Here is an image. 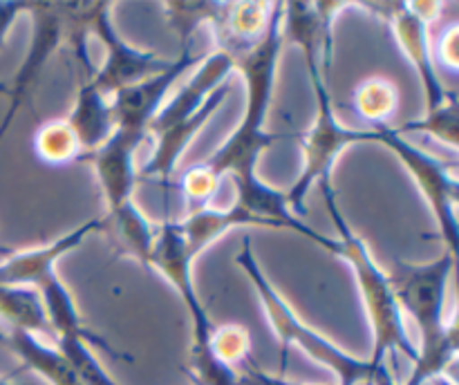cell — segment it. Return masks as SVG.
<instances>
[{
  "label": "cell",
  "instance_id": "cell-7",
  "mask_svg": "<svg viewBox=\"0 0 459 385\" xmlns=\"http://www.w3.org/2000/svg\"><path fill=\"white\" fill-rule=\"evenodd\" d=\"M110 7V3L76 4V13L83 21L88 34L97 36L108 52L106 63L90 76L94 88L106 97L142 83L173 65V58H164L155 52H142L126 43L112 27Z\"/></svg>",
  "mask_w": 459,
  "mask_h": 385
},
{
  "label": "cell",
  "instance_id": "cell-23",
  "mask_svg": "<svg viewBox=\"0 0 459 385\" xmlns=\"http://www.w3.org/2000/svg\"><path fill=\"white\" fill-rule=\"evenodd\" d=\"M34 150L43 164L52 166L72 164V161H79L83 157L65 121H52V124L40 125L34 137Z\"/></svg>",
  "mask_w": 459,
  "mask_h": 385
},
{
  "label": "cell",
  "instance_id": "cell-25",
  "mask_svg": "<svg viewBox=\"0 0 459 385\" xmlns=\"http://www.w3.org/2000/svg\"><path fill=\"white\" fill-rule=\"evenodd\" d=\"M54 347L65 356V361L74 367V372L79 374V379L83 381V385H119L108 376V372L103 370L101 363L97 361V356L92 354L88 343L83 340H72V338H56L54 340Z\"/></svg>",
  "mask_w": 459,
  "mask_h": 385
},
{
  "label": "cell",
  "instance_id": "cell-6",
  "mask_svg": "<svg viewBox=\"0 0 459 385\" xmlns=\"http://www.w3.org/2000/svg\"><path fill=\"white\" fill-rule=\"evenodd\" d=\"M236 262L240 264L242 271H245L247 276H249V280L254 282V289L255 294H258L260 303H263L269 325H272L273 334H276L278 340L282 343V356H287V347H290V345H296V347L303 349L314 363L327 367V370L339 379V385L370 383L377 367L372 365L368 358H357L352 356V354L343 352L339 345H334L330 338L318 334L314 327H309L303 318H299V313H296L294 309H291V304L282 298L281 291H278L276 287L272 285V280L264 276L263 267H260L258 258H255L254 253V246H251V237H245Z\"/></svg>",
  "mask_w": 459,
  "mask_h": 385
},
{
  "label": "cell",
  "instance_id": "cell-27",
  "mask_svg": "<svg viewBox=\"0 0 459 385\" xmlns=\"http://www.w3.org/2000/svg\"><path fill=\"white\" fill-rule=\"evenodd\" d=\"M25 12H31V3H0V47L4 45L7 31L12 30L16 18Z\"/></svg>",
  "mask_w": 459,
  "mask_h": 385
},
{
  "label": "cell",
  "instance_id": "cell-11",
  "mask_svg": "<svg viewBox=\"0 0 459 385\" xmlns=\"http://www.w3.org/2000/svg\"><path fill=\"white\" fill-rule=\"evenodd\" d=\"M31 18H34V34H31L30 49L9 85V107L0 121V141L12 128L13 119L21 112V107L30 101V94L34 90L36 81L43 74V67L48 65L49 56L58 49L63 40V9L61 4L31 3Z\"/></svg>",
  "mask_w": 459,
  "mask_h": 385
},
{
  "label": "cell",
  "instance_id": "cell-9",
  "mask_svg": "<svg viewBox=\"0 0 459 385\" xmlns=\"http://www.w3.org/2000/svg\"><path fill=\"white\" fill-rule=\"evenodd\" d=\"M384 9L388 13L390 27H393L394 38H397L403 56H408V61L420 74L421 88L426 92V112L457 98V92L448 90L439 79L429 47V22L439 12V4L397 3L385 4Z\"/></svg>",
  "mask_w": 459,
  "mask_h": 385
},
{
  "label": "cell",
  "instance_id": "cell-10",
  "mask_svg": "<svg viewBox=\"0 0 459 385\" xmlns=\"http://www.w3.org/2000/svg\"><path fill=\"white\" fill-rule=\"evenodd\" d=\"M209 54L195 52L193 45L182 47L178 58H173V65L151 79L142 81L137 85L121 90L112 94V112H115V130L134 134V137H148V125L166 103L170 88L186 74L188 70L200 65Z\"/></svg>",
  "mask_w": 459,
  "mask_h": 385
},
{
  "label": "cell",
  "instance_id": "cell-20",
  "mask_svg": "<svg viewBox=\"0 0 459 385\" xmlns=\"http://www.w3.org/2000/svg\"><path fill=\"white\" fill-rule=\"evenodd\" d=\"M103 228L115 237L117 246L124 253L133 255L143 267H148L152 244H155L157 237V228L152 227L151 219L139 210V206L134 201L121 206L119 210L108 213L103 218Z\"/></svg>",
  "mask_w": 459,
  "mask_h": 385
},
{
  "label": "cell",
  "instance_id": "cell-26",
  "mask_svg": "<svg viewBox=\"0 0 459 385\" xmlns=\"http://www.w3.org/2000/svg\"><path fill=\"white\" fill-rule=\"evenodd\" d=\"M211 349L220 361L233 367V363H245L249 358V334L240 325L215 327L211 336Z\"/></svg>",
  "mask_w": 459,
  "mask_h": 385
},
{
  "label": "cell",
  "instance_id": "cell-3",
  "mask_svg": "<svg viewBox=\"0 0 459 385\" xmlns=\"http://www.w3.org/2000/svg\"><path fill=\"white\" fill-rule=\"evenodd\" d=\"M455 267V253L444 251L429 264H411L397 260L394 271L388 273L394 298L402 312L420 327L421 345L412 372L403 385H424L446 374L457 356V321L444 316L446 287Z\"/></svg>",
  "mask_w": 459,
  "mask_h": 385
},
{
  "label": "cell",
  "instance_id": "cell-18",
  "mask_svg": "<svg viewBox=\"0 0 459 385\" xmlns=\"http://www.w3.org/2000/svg\"><path fill=\"white\" fill-rule=\"evenodd\" d=\"M249 224H255V227H267L276 228L272 222L263 218H255L249 210L240 209V206H229V209L218 210V209H206L197 210V213L184 215V219H178L179 233L184 237V244H186L188 253L195 260L202 251L209 244H213L222 233H227L229 228L233 227H249Z\"/></svg>",
  "mask_w": 459,
  "mask_h": 385
},
{
  "label": "cell",
  "instance_id": "cell-12",
  "mask_svg": "<svg viewBox=\"0 0 459 385\" xmlns=\"http://www.w3.org/2000/svg\"><path fill=\"white\" fill-rule=\"evenodd\" d=\"M142 137L115 130L112 137L85 155L83 159L94 166L99 184H101L103 197L108 201V213L119 210L121 206L133 201V191L137 186V166H134V152H137Z\"/></svg>",
  "mask_w": 459,
  "mask_h": 385
},
{
  "label": "cell",
  "instance_id": "cell-4",
  "mask_svg": "<svg viewBox=\"0 0 459 385\" xmlns=\"http://www.w3.org/2000/svg\"><path fill=\"white\" fill-rule=\"evenodd\" d=\"M94 231H103V218L88 219V222L79 224L72 231L58 235L49 244L7 255L0 262V285L31 287V289L39 291L45 313H48V321L56 338L83 340V343L94 345V347H101L110 356L130 361L126 354L117 352L103 336H99L97 331H92L85 325L79 313V307L74 303V295L63 285L61 278L56 276V269H54L63 255L74 251Z\"/></svg>",
  "mask_w": 459,
  "mask_h": 385
},
{
  "label": "cell",
  "instance_id": "cell-31",
  "mask_svg": "<svg viewBox=\"0 0 459 385\" xmlns=\"http://www.w3.org/2000/svg\"><path fill=\"white\" fill-rule=\"evenodd\" d=\"M0 385H27V383H16V381L9 379V376H0Z\"/></svg>",
  "mask_w": 459,
  "mask_h": 385
},
{
  "label": "cell",
  "instance_id": "cell-8",
  "mask_svg": "<svg viewBox=\"0 0 459 385\" xmlns=\"http://www.w3.org/2000/svg\"><path fill=\"white\" fill-rule=\"evenodd\" d=\"M379 143L394 152L402 164L411 170L412 179L420 186L421 195L429 201L435 219H437L439 240L446 251L457 255V175L455 164H446L439 157L421 150L415 143L406 141L394 130V125H379Z\"/></svg>",
  "mask_w": 459,
  "mask_h": 385
},
{
  "label": "cell",
  "instance_id": "cell-28",
  "mask_svg": "<svg viewBox=\"0 0 459 385\" xmlns=\"http://www.w3.org/2000/svg\"><path fill=\"white\" fill-rule=\"evenodd\" d=\"M457 34H459V27L451 25L442 34V43H439V49H442V61L446 63L453 72H457Z\"/></svg>",
  "mask_w": 459,
  "mask_h": 385
},
{
  "label": "cell",
  "instance_id": "cell-30",
  "mask_svg": "<svg viewBox=\"0 0 459 385\" xmlns=\"http://www.w3.org/2000/svg\"><path fill=\"white\" fill-rule=\"evenodd\" d=\"M430 383H433V385H457L455 381H453L451 376H448V374L437 376V379H433V381H430Z\"/></svg>",
  "mask_w": 459,
  "mask_h": 385
},
{
  "label": "cell",
  "instance_id": "cell-22",
  "mask_svg": "<svg viewBox=\"0 0 459 385\" xmlns=\"http://www.w3.org/2000/svg\"><path fill=\"white\" fill-rule=\"evenodd\" d=\"M169 27L179 36L182 47L193 45V34L202 22H209L211 27L222 16L224 3H164Z\"/></svg>",
  "mask_w": 459,
  "mask_h": 385
},
{
  "label": "cell",
  "instance_id": "cell-13",
  "mask_svg": "<svg viewBox=\"0 0 459 385\" xmlns=\"http://www.w3.org/2000/svg\"><path fill=\"white\" fill-rule=\"evenodd\" d=\"M231 72H236V61H233L229 54L215 52L211 54V56H206L204 61L197 65L191 81L184 83L182 88L178 90V94L161 106V110L157 112L152 124L148 125V134H160L164 133V130H170L175 128V125L191 119V116L204 106V101L211 97V92H213L215 88H220L222 83H227Z\"/></svg>",
  "mask_w": 459,
  "mask_h": 385
},
{
  "label": "cell",
  "instance_id": "cell-15",
  "mask_svg": "<svg viewBox=\"0 0 459 385\" xmlns=\"http://www.w3.org/2000/svg\"><path fill=\"white\" fill-rule=\"evenodd\" d=\"M94 72H85L76 92L74 107L65 119L67 128L74 134L81 152L90 155L101 148L115 133V112H112V98L99 92L92 83ZM81 157V159H83Z\"/></svg>",
  "mask_w": 459,
  "mask_h": 385
},
{
  "label": "cell",
  "instance_id": "cell-14",
  "mask_svg": "<svg viewBox=\"0 0 459 385\" xmlns=\"http://www.w3.org/2000/svg\"><path fill=\"white\" fill-rule=\"evenodd\" d=\"M229 92H231L229 83H222L220 88H215L213 92H211V97L206 98L204 106H202L191 119L175 125V128L164 130V133L160 134H152V139H155V150H152L151 159L137 170V182L139 179H157V182L161 184H169L175 173V166L182 159L186 146L195 139V134L213 119L215 112H218L220 107H222V103L227 101Z\"/></svg>",
  "mask_w": 459,
  "mask_h": 385
},
{
  "label": "cell",
  "instance_id": "cell-21",
  "mask_svg": "<svg viewBox=\"0 0 459 385\" xmlns=\"http://www.w3.org/2000/svg\"><path fill=\"white\" fill-rule=\"evenodd\" d=\"M352 103L359 116L372 125L370 130H375L379 125H390V119L399 106V92L390 81L375 76L359 85Z\"/></svg>",
  "mask_w": 459,
  "mask_h": 385
},
{
  "label": "cell",
  "instance_id": "cell-17",
  "mask_svg": "<svg viewBox=\"0 0 459 385\" xmlns=\"http://www.w3.org/2000/svg\"><path fill=\"white\" fill-rule=\"evenodd\" d=\"M0 343L16 354L27 370L43 376L49 385H83L74 367L65 361L61 352L54 345L45 343L43 338L27 331H0Z\"/></svg>",
  "mask_w": 459,
  "mask_h": 385
},
{
  "label": "cell",
  "instance_id": "cell-32",
  "mask_svg": "<svg viewBox=\"0 0 459 385\" xmlns=\"http://www.w3.org/2000/svg\"><path fill=\"white\" fill-rule=\"evenodd\" d=\"M0 97H9V85L0 83Z\"/></svg>",
  "mask_w": 459,
  "mask_h": 385
},
{
  "label": "cell",
  "instance_id": "cell-19",
  "mask_svg": "<svg viewBox=\"0 0 459 385\" xmlns=\"http://www.w3.org/2000/svg\"><path fill=\"white\" fill-rule=\"evenodd\" d=\"M0 321L7 329L27 331L39 338H49L54 343V329L45 313L40 294L31 287L0 285Z\"/></svg>",
  "mask_w": 459,
  "mask_h": 385
},
{
  "label": "cell",
  "instance_id": "cell-2",
  "mask_svg": "<svg viewBox=\"0 0 459 385\" xmlns=\"http://www.w3.org/2000/svg\"><path fill=\"white\" fill-rule=\"evenodd\" d=\"M323 25H325V16H323V9L318 3H285L282 34L290 36L303 49L318 107L316 121H314V125L303 137V173H300V177L296 179V184L287 192L290 209L299 218H303L305 210H307V206H305L307 192L312 191L316 182L321 184L330 179L332 166H334V161L339 159V155L345 148L354 146V143H379V133L377 130L345 128L336 119L327 76L323 72L321 63H318V52H321L323 43Z\"/></svg>",
  "mask_w": 459,
  "mask_h": 385
},
{
  "label": "cell",
  "instance_id": "cell-16",
  "mask_svg": "<svg viewBox=\"0 0 459 385\" xmlns=\"http://www.w3.org/2000/svg\"><path fill=\"white\" fill-rule=\"evenodd\" d=\"M273 3H224L222 16L213 25L218 52L231 58L249 52L267 30Z\"/></svg>",
  "mask_w": 459,
  "mask_h": 385
},
{
  "label": "cell",
  "instance_id": "cell-29",
  "mask_svg": "<svg viewBox=\"0 0 459 385\" xmlns=\"http://www.w3.org/2000/svg\"><path fill=\"white\" fill-rule=\"evenodd\" d=\"M368 385H402V383H399V381L394 379L393 370H390L388 361H385V363H381L379 367H377L375 376H372L370 383H368Z\"/></svg>",
  "mask_w": 459,
  "mask_h": 385
},
{
  "label": "cell",
  "instance_id": "cell-5",
  "mask_svg": "<svg viewBox=\"0 0 459 385\" xmlns=\"http://www.w3.org/2000/svg\"><path fill=\"white\" fill-rule=\"evenodd\" d=\"M321 191L323 197H325L327 210L332 215V222L336 227V233H339V237H336L339 240V253L336 255L343 258L352 267L363 304H366L368 321L372 325L375 347H372V356L368 361L375 367H379L381 363L388 361L390 354L402 352L415 363L417 345L412 343L411 334L406 329V318H403L402 307H399L397 298H394V289L388 271L379 267V262L370 253L366 242L348 224L339 201H336L332 179L321 182Z\"/></svg>",
  "mask_w": 459,
  "mask_h": 385
},
{
  "label": "cell",
  "instance_id": "cell-1",
  "mask_svg": "<svg viewBox=\"0 0 459 385\" xmlns=\"http://www.w3.org/2000/svg\"><path fill=\"white\" fill-rule=\"evenodd\" d=\"M282 16H285V3H273L263 38L249 52L233 58L236 70H240L247 79V115L236 133L209 159L197 166L218 186L224 175L233 179V184H236V201L233 204L236 206L249 210L255 218L267 219L276 228H290V231L307 237L309 242L336 255L339 253V240L323 235L316 228L305 224L303 218H299L290 209L287 192H281L264 184L255 173L258 157L273 143L291 137V134L264 130V121H267V112L273 97L278 58H281V47L282 40H285Z\"/></svg>",
  "mask_w": 459,
  "mask_h": 385
},
{
  "label": "cell",
  "instance_id": "cell-24",
  "mask_svg": "<svg viewBox=\"0 0 459 385\" xmlns=\"http://www.w3.org/2000/svg\"><path fill=\"white\" fill-rule=\"evenodd\" d=\"M457 98H453V101L426 112V116H421V119L408 121L403 125H394V130L402 137L406 133H426L437 139L439 143H446L451 150H457Z\"/></svg>",
  "mask_w": 459,
  "mask_h": 385
}]
</instances>
